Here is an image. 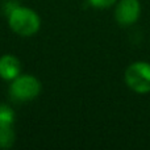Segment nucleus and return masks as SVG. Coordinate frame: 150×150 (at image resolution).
Instances as JSON below:
<instances>
[{"mask_svg":"<svg viewBox=\"0 0 150 150\" xmlns=\"http://www.w3.org/2000/svg\"><path fill=\"white\" fill-rule=\"evenodd\" d=\"M11 96L17 101H29L36 99L41 92V83L33 75H18L12 80Z\"/></svg>","mask_w":150,"mask_h":150,"instance_id":"7ed1b4c3","label":"nucleus"},{"mask_svg":"<svg viewBox=\"0 0 150 150\" xmlns=\"http://www.w3.org/2000/svg\"><path fill=\"white\" fill-rule=\"evenodd\" d=\"M15 121V112L5 104H0V127L12 125Z\"/></svg>","mask_w":150,"mask_h":150,"instance_id":"0eeeda50","label":"nucleus"},{"mask_svg":"<svg viewBox=\"0 0 150 150\" xmlns=\"http://www.w3.org/2000/svg\"><path fill=\"white\" fill-rule=\"evenodd\" d=\"M15 142V132L12 129V125L0 127V148L8 149Z\"/></svg>","mask_w":150,"mask_h":150,"instance_id":"423d86ee","label":"nucleus"},{"mask_svg":"<svg viewBox=\"0 0 150 150\" xmlns=\"http://www.w3.org/2000/svg\"><path fill=\"white\" fill-rule=\"evenodd\" d=\"M8 23L15 33L23 37H30L36 34L41 26V20L37 12L26 7H16L11 11Z\"/></svg>","mask_w":150,"mask_h":150,"instance_id":"f257e3e1","label":"nucleus"},{"mask_svg":"<svg viewBox=\"0 0 150 150\" xmlns=\"http://www.w3.org/2000/svg\"><path fill=\"white\" fill-rule=\"evenodd\" d=\"M141 4L138 0H120L116 5L115 18L121 26H130L140 18Z\"/></svg>","mask_w":150,"mask_h":150,"instance_id":"20e7f679","label":"nucleus"},{"mask_svg":"<svg viewBox=\"0 0 150 150\" xmlns=\"http://www.w3.org/2000/svg\"><path fill=\"white\" fill-rule=\"evenodd\" d=\"M117 0H88L92 7L95 8H99V9H104V8H109L116 3Z\"/></svg>","mask_w":150,"mask_h":150,"instance_id":"6e6552de","label":"nucleus"},{"mask_svg":"<svg viewBox=\"0 0 150 150\" xmlns=\"http://www.w3.org/2000/svg\"><path fill=\"white\" fill-rule=\"evenodd\" d=\"M21 63L15 55L4 54L0 57V76L4 80H13L20 75Z\"/></svg>","mask_w":150,"mask_h":150,"instance_id":"39448f33","label":"nucleus"},{"mask_svg":"<svg viewBox=\"0 0 150 150\" xmlns=\"http://www.w3.org/2000/svg\"><path fill=\"white\" fill-rule=\"evenodd\" d=\"M125 83L137 93L150 92V63L138 61L129 65L125 71Z\"/></svg>","mask_w":150,"mask_h":150,"instance_id":"f03ea898","label":"nucleus"}]
</instances>
